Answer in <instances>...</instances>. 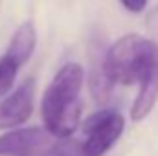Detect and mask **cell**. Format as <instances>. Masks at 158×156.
<instances>
[{"mask_svg": "<svg viewBox=\"0 0 158 156\" xmlns=\"http://www.w3.org/2000/svg\"><path fill=\"white\" fill-rule=\"evenodd\" d=\"M85 70L79 63L63 64L42 94L40 117L50 136L70 138L81 125V88Z\"/></svg>", "mask_w": 158, "mask_h": 156, "instance_id": "obj_1", "label": "cell"}, {"mask_svg": "<svg viewBox=\"0 0 158 156\" xmlns=\"http://www.w3.org/2000/svg\"><path fill=\"white\" fill-rule=\"evenodd\" d=\"M105 66L114 83H142L158 66V44L138 33L123 35L107 50Z\"/></svg>", "mask_w": 158, "mask_h": 156, "instance_id": "obj_2", "label": "cell"}, {"mask_svg": "<svg viewBox=\"0 0 158 156\" xmlns=\"http://www.w3.org/2000/svg\"><path fill=\"white\" fill-rule=\"evenodd\" d=\"M86 136L83 142L86 156H103L112 149L125 129V119L116 109H101L81 123Z\"/></svg>", "mask_w": 158, "mask_h": 156, "instance_id": "obj_3", "label": "cell"}, {"mask_svg": "<svg viewBox=\"0 0 158 156\" xmlns=\"http://www.w3.org/2000/svg\"><path fill=\"white\" fill-rule=\"evenodd\" d=\"M35 79L30 77L4 99H0V130L19 129V125H24L31 117L35 105Z\"/></svg>", "mask_w": 158, "mask_h": 156, "instance_id": "obj_4", "label": "cell"}, {"mask_svg": "<svg viewBox=\"0 0 158 156\" xmlns=\"http://www.w3.org/2000/svg\"><path fill=\"white\" fill-rule=\"evenodd\" d=\"M50 132L44 127H19L0 134V156H20L48 143Z\"/></svg>", "mask_w": 158, "mask_h": 156, "instance_id": "obj_5", "label": "cell"}, {"mask_svg": "<svg viewBox=\"0 0 158 156\" xmlns=\"http://www.w3.org/2000/svg\"><path fill=\"white\" fill-rule=\"evenodd\" d=\"M35 46H37V30H35L31 20H26L15 30L13 37L7 44L6 55L11 57L22 68L31 59V55L35 51Z\"/></svg>", "mask_w": 158, "mask_h": 156, "instance_id": "obj_6", "label": "cell"}, {"mask_svg": "<svg viewBox=\"0 0 158 156\" xmlns=\"http://www.w3.org/2000/svg\"><path fill=\"white\" fill-rule=\"evenodd\" d=\"M114 84L116 83L109 76L107 66H105V55L101 57L99 53H94L90 61V70H88V90L94 101L98 105H105L110 99Z\"/></svg>", "mask_w": 158, "mask_h": 156, "instance_id": "obj_7", "label": "cell"}, {"mask_svg": "<svg viewBox=\"0 0 158 156\" xmlns=\"http://www.w3.org/2000/svg\"><path fill=\"white\" fill-rule=\"evenodd\" d=\"M158 101V66L149 72V76L140 83V92L131 107V119L142 121L151 114Z\"/></svg>", "mask_w": 158, "mask_h": 156, "instance_id": "obj_8", "label": "cell"}, {"mask_svg": "<svg viewBox=\"0 0 158 156\" xmlns=\"http://www.w3.org/2000/svg\"><path fill=\"white\" fill-rule=\"evenodd\" d=\"M19 70L20 66L11 57H7L6 53L0 57V99H4L7 94L13 92Z\"/></svg>", "mask_w": 158, "mask_h": 156, "instance_id": "obj_9", "label": "cell"}, {"mask_svg": "<svg viewBox=\"0 0 158 156\" xmlns=\"http://www.w3.org/2000/svg\"><path fill=\"white\" fill-rule=\"evenodd\" d=\"M52 156H86L85 154V145L76 138H59L52 145Z\"/></svg>", "mask_w": 158, "mask_h": 156, "instance_id": "obj_10", "label": "cell"}, {"mask_svg": "<svg viewBox=\"0 0 158 156\" xmlns=\"http://www.w3.org/2000/svg\"><path fill=\"white\" fill-rule=\"evenodd\" d=\"M119 4L131 13H142L147 7V0H119Z\"/></svg>", "mask_w": 158, "mask_h": 156, "instance_id": "obj_11", "label": "cell"}, {"mask_svg": "<svg viewBox=\"0 0 158 156\" xmlns=\"http://www.w3.org/2000/svg\"><path fill=\"white\" fill-rule=\"evenodd\" d=\"M20 156H52V151L50 149H44V147H39V149H33L30 153H24Z\"/></svg>", "mask_w": 158, "mask_h": 156, "instance_id": "obj_12", "label": "cell"}]
</instances>
